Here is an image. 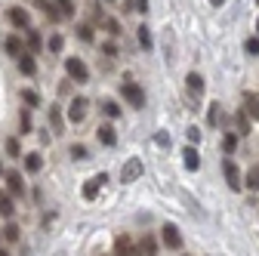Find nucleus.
<instances>
[{
	"instance_id": "nucleus-1",
	"label": "nucleus",
	"mask_w": 259,
	"mask_h": 256,
	"mask_svg": "<svg viewBox=\"0 0 259 256\" xmlns=\"http://www.w3.org/2000/svg\"><path fill=\"white\" fill-rule=\"evenodd\" d=\"M120 96L130 102V108H145V90L139 83H133V80L120 83Z\"/></svg>"
},
{
	"instance_id": "nucleus-2",
	"label": "nucleus",
	"mask_w": 259,
	"mask_h": 256,
	"mask_svg": "<svg viewBox=\"0 0 259 256\" xmlns=\"http://www.w3.org/2000/svg\"><path fill=\"white\" fill-rule=\"evenodd\" d=\"M65 71H68V77H71L74 83H87V80H90V68L83 65V59H77V56L65 59Z\"/></svg>"
},
{
	"instance_id": "nucleus-3",
	"label": "nucleus",
	"mask_w": 259,
	"mask_h": 256,
	"mask_svg": "<svg viewBox=\"0 0 259 256\" xmlns=\"http://www.w3.org/2000/svg\"><path fill=\"white\" fill-rule=\"evenodd\" d=\"M222 173H225V182H229L232 191L244 188V176H241V170H238V164L232 161V157H225V161H222Z\"/></svg>"
},
{
	"instance_id": "nucleus-4",
	"label": "nucleus",
	"mask_w": 259,
	"mask_h": 256,
	"mask_svg": "<svg viewBox=\"0 0 259 256\" xmlns=\"http://www.w3.org/2000/svg\"><path fill=\"white\" fill-rule=\"evenodd\" d=\"M108 182V176L105 173H99V176H93V179H87L83 182V188H80V195H83V201H93L96 195H99V191H102V185Z\"/></svg>"
},
{
	"instance_id": "nucleus-5",
	"label": "nucleus",
	"mask_w": 259,
	"mask_h": 256,
	"mask_svg": "<svg viewBox=\"0 0 259 256\" xmlns=\"http://www.w3.org/2000/svg\"><path fill=\"white\" fill-rule=\"evenodd\" d=\"M114 256H139L133 238H130V235H117L114 238Z\"/></svg>"
},
{
	"instance_id": "nucleus-6",
	"label": "nucleus",
	"mask_w": 259,
	"mask_h": 256,
	"mask_svg": "<svg viewBox=\"0 0 259 256\" xmlns=\"http://www.w3.org/2000/svg\"><path fill=\"white\" fill-rule=\"evenodd\" d=\"M87 108H90V102L83 99V96H74V99H71V108H68V120H71V123H80V120L87 117Z\"/></svg>"
},
{
	"instance_id": "nucleus-7",
	"label": "nucleus",
	"mask_w": 259,
	"mask_h": 256,
	"mask_svg": "<svg viewBox=\"0 0 259 256\" xmlns=\"http://www.w3.org/2000/svg\"><path fill=\"white\" fill-rule=\"evenodd\" d=\"M7 16H10V22H13L19 31H28V28H31V13H28V10H22V7H10Z\"/></svg>"
},
{
	"instance_id": "nucleus-8",
	"label": "nucleus",
	"mask_w": 259,
	"mask_h": 256,
	"mask_svg": "<svg viewBox=\"0 0 259 256\" xmlns=\"http://www.w3.org/2000/svg\"><path fill=\"white\" fill-rule=\"evenodd\" d=\"M142 161H139V157H130V161H126V167L120 170V182H133V179H139L142 176Z\"/></svg>"
},
{
	"instance_id": "nucleus-9",
	"label": "nucleus",
	"mask_w": 259,
	"mask_h": 256,
	"mask_svg": "<svg viewBox=\"0 0 259 256\" xmlns=\"http://www.w3.org/2000/svg\"><path fill=\"white\" fill-rule=\"evenodd\" d=\"M160 238H164V244H167L170 250H182V235H179L176 226H170V222H167L164 229H160Z\"/></svg>"
},
{
	"instance_id": "nucleus-10",
	"label": "nucleus",
	"mask_w": 259,
	"mask_h": 256,
	"mask_svg": "<svg viewBox=\"0 0 259 256\" xmlns=\"http://www.w3.org/2000/svg\"><path fill=\"white\" fill-rule=\"evenodd\" d=\"M19 71H22L25 77L37 74V62H34V53H31V50H25V53L19 56Z\"/></svg>"
},
{
	"instance_id": "nucleus-11",
	"label": "nucleus",
	"mask_w": 259,
	"mask_h": 256,
	"mask_svg": "<svg viewBox=\"0 0 259 256\" xmlns=\"http://www.w3.org/2000/svg\"><path fill=\"white\" fill-rule=\"evenodd\" d=\"M34 4H37V10H40L50 22H59V19H62V10H59L56 0H34Z\"/></svg>"
},
{
	"instance_id": "nucleus-12",
	"label": "nucleus",
	"mask_w": 259,
	"mask_h": 256,
	"mask_svg": "<svg viewBox=\"0 0 259 256\" xmlns=\"http://www.w3.org/2000/svg\"><path fill=\"white\" fill-rule=\"evenodd\" d=\"M185 83H188V93H191V99H201V96H204V77H201L198 71H191V74L185 77Z\"/></svg>"
},
{
	"instance_id": "nucleus-13",
	"label": "nucleus",
	"mask_w": 259,
	"mask_h": 256,
	"mask_svg": "<svg viewBox=\"0 0 259 256\" xmlns=\"http://www.w3.org/2000/svg\"><path fill=\"white\" fill-rule=\"evenodd\" d=\"M4 179H7V191H10V195H22V191H25V182H22L19 170H10Z\"/></svg>"
},
{
	"instance_id": "nucleus-14",
	"label": "nucleus",
	"mask_w": 259,
	"mask_h": 256,
	"mask_svg": "<svg viewBox=\"0 0 259 256\" xmlns=\"http://www.w3.org/2000/svg\"><path fill=\"white\" fill-rule=\"evenodd\" d=\"M4 50L13 56V59H19L22 53H25V44H22V34H10L7 40H4Z\"/></svg>"
},
{
	"instance_id": "nucleus-15",
	"label": "nucleus",
	"mask_w": 259,
	"mask_h": 256,
	"mask_svg": "<svg viewBox=\"0 0 259 256\" xmlns=\"http://www.w3.org/2000/svg\"><path fill=\"white\" fill-rule=\"evenodd\" d=\"M25 44H28V50H31V53H40V50H44V37H40V31H37V28H28V31H25Z\"/></svg>"
},
{
	"instance_id": "nucleus-16",
	"label": "nucleus",
	"mask_w": 259,
	"mask_h": 256,
	"mask_svg": "<svg viewBox=\"0 0 259 256\" xmlns=\"http://www.w3.org/2000/svg\"><path fill=\"white\" fill-rule=\"evenodd\" d=\"M244 111L250 114V120H259V96L256 93H244Z\"/></svg>"
},
{
	"instance_id": "nucleus-17",
	"label": "nucleus",
	"mask_w": 259,
	"mask_h": 256,
	"mask_svg": "<svg viewBox=\"0 0 259 256\" xmlns=\"http://www.w3.org/2000/svg\"><path fill=\"white\" fill-rule=\"evenodd\" d=\"M96 133H99V142H102V145H108V148L117 145V133H114V126H111V123H102Z\"/></svg>"
},
{
	"instance_id": "nucleus-18",
	"label": "nucleus",
	"mask_w": 259,
	"mask_h": 256,
	"mask_svg": "<svg viewBox=\"0 0 259 256\" xmlns=\"http://www.w3.org/2000/svg\"><path fill=\"white\" fill-rule=\"evenodd\" d=\"M40 167H44L40 151H28V154H25V170H28V173H40Z\"/></svg>"
},
{
	"instance_id": "nucleus-19",
	"label": "nucleus",
	"mask_w": 259,
	"mask_h": 256,
	"mask_svg": "<svg viewBox=\"0 0 259 256\" xmlns=\"http://www.w3.org/2000/svg\"><path fill=\"white\" fill-rule=\"evenodd\" d=\"M182 157H185V170H201V154H198V148H185L182 151Z\"/></svg>"
},
{
	"instance_id": "nucleus-20",
	"label": "nucleus",
	"mask_w": 259,
	"mask_h": 256,
	"mask_svg": "<svg viewBox=\"0 0 259 256\" xmlns=\"http://www.w3.org/2000/svg\"><path fill=\"white\" fill-rule=\"evenodd\" d=\"M235 123H238V130H235L238 136H250V130H253V126H250V114H247L244 108L235 114Z\"/></svg>"
},
{
	"instance_id": "nucleus-21",
	"label": "nucleus",
	"mask_w": 259,
	"mask_h": 256,
	"mask_svg": "<svg viewBox=\"0 0 259 256\" xmlns=\"http://www.w3.org/2000/svg\"><path fill=\"white\" fill-rule=\"evenodd\" d=\"M47 114H50V126H53V133H62V130H65V120H62V111H59V105L47 108Z\"/></svg>"
},
{
	"instance_id": "nucleus-22",
	"label": "nucleus",
	"mask_w": 259,
	"mask_h": 256,
	"mask_svg": "<svg viewBox=\"0 0 259 256\" xmlns=\"http://www.w3.org/2000/svg\"><path fill=\"white\" fill-rule=\"evenodd\" d=\"M19 130H22V136H28L31 130H34V120H31V108H22V111H19Z\"/></svg>"
},
{
	"instance_id": "nucleus-23",
	"label": "nucleus",
	"mask_w": 259,
	"mask_h": 256,
	"mask_svg": "<svg viewBox=\"0 0 259 256\" xmlns=\"http://www.w3.org/2000/svg\"><path fill=\"white\" fill-rule=\"evenodd\" d=\"M139 256H157V241H154L151 235L142 238V244H139Z\"/></svg>"
},
{
	"instance_id": "nucleus-24",
	"label": "nucleus",
	"mask_w": 259,
	"mask_h": 256,
	"mask_svg": "<svg viewBox=\"0 0 259 256\" xmlns=\"http://www.w3.org/2000/svg\"><path fill=\"white\" fill-rule=\"evenodd\" d=\"M219 120H222V105H219V102H210V105H207V123L216 126Z\"/></svg>"
},
{
	"instance_id": "nucleus-25",
	"label": "nucleus",
	"mask_w": 259,
	"mask_h": 256,
	"mask_svg": "<svg viewBox=\"0 0 259 256\" xmlns=\"http://www.w3.org/2000/svg\"><path fill=\"white\" fill-rule=\"evenodd\" d=\"M13 210H16V207H13L10 191H0V216H7V219H10V216H13Z\"/></svg>"
},
{
	"instance_id": "nucleus-26",
	"label": "nucleus",
	"mask_w": 259,
	"mask_h": 256,
	"mask_svg": "<svg viewBox=\"0 0 259 256\" xmlns=\"http://www.w3.org/2000/svg\"><path fill=\"white\" fill-rule=\"evenodd\" d=\"M0 232H4V241H13V244L22 238V232H19V226H16V222H7V226L0 229Z\"/></svg>"
},
{
	"instance_id": "nucleus-27",
	"label": "nucleus",
	"mask_w": 259,
	"mask_h": 256,
	"mask_svg": "<svg viewBox=\"0 0 259 256\" xmlns=\"http://www.w3.org/2000/svg\"><path fill=\"white\" fill-rule=\"evenodd\" d=\"M244 185H247L250 191H259V167H250V170H247V179H244Z\"/></svg>"
},
{
	"instance_id": "nucleus-28",
	"label": "nucleus",
	"mask_w": 259,
	"mask_h": 256,
	"mask_svg": "<svg viewBox=\"0 0 259 256\" xmlns=\"http://www.w3.org/2000/svg\"><path fill=\"white\" fill-rule=\"evenodd\" d=\"M22 102H25L28 108H37V105H40V96H37L34 90H22Z\"/></svg>"
},
{
	"instance_id": "nucleus-29",
	"label": "nucleus",
	"mask_w": 259,
	"mask_h": 256,
	"mask_svg": "<svg viewBox=\"0 0 259 256\" xmlns=\"http://www.w3.org/2000/svg\"><path fill=\"white\" fill-rule=\"evenodd\" d=\"M136 34H139V47H142V50H151V47H154V44H151V31H148L145 25H139Z\"/></svg>"
},
{
	"instance_id": "nucleus-30",
	"label": "nucleus",
	"mask_w": 259,
	"mask_h": 256,
	"mask_svg": "<svg viewBox=\"0 0 259 256\" xmlns=\"http://www.w3.org/2000/svg\"><path fill=\"white\" fill-rule=\"evenodd\" d=\"M235 148H238V133H229V136L222 139V151H225V154H232Z\"/></svg>"
},
{
	"instance_id": "nucleus-31",
	"label": "nucleus",
	"mask_w": 259,
	"mask_h": 256,
	"mask_svg": "<svg viewBox=\"0 0 259 256\" xmlns=\"http://www.w3.org/2000/svg\"><path fill=\"white\" fill-rule=\"evenodd\" d=\"M7 154L10 157H22V142L13 136V139H7Z\"/></svg>"
},
{
	"instance_id": "nucleus-32",
	"label": "nucleus",
	"mask_w": 259,
	"mask_h": 256,
	"mask_svg": "<svg viewBox=\"0 0 259 256\" xmlns=\"http://www.w3.org/2000/svg\"><path fill=\"white\" fill-rule=\"evenodd\" d=\"M77 37L83 44H93V25H77Z\"/></svg>"
},
{
	"instance_id": "nucleus-33",
	"label": "nucleus",
	"mask_w": 259,
	"mask_h": 256,
	"mask_svg": "<svg viewBox=\"0 0 259 256\" xmlns=\"http://www.w3.org/2000/svg\"><path fill=\"white\" fill-rule=\"evenodd\" d=\"M99 25H102V28H105V31H108V34H114V37H117V34H120V25H117V22H114V19H108V16H105V19H102V22H99Z\"/></svg>"
},
{
	"instance_id": "nucleus-34",
	"label": "nucleus",
	"mask_w": 259,
	"mask_h": 256,
	"mask_svg": "<svg viewBox=\"0 0 259 256\" xmlns=\"http://www.w3.org/2000/svg\"><path fill=\"white\" fill-rule=\"evenodd\" d=\"M59 4V10H62V16H74L77 10H74V0H56Z\"/></svg>"
},
{
	"instance_id": "nucleus-35",
	"label": "nucleus",
	"mask_w": 259,
	"mask_h": 256,
	"mask_svg": "<svg viewBox=\"0 0 259 256\" xmlns=\"http://www.w3.org/2000/svg\"><path fill=\"white\" fill-rule=\"evenodd\" d=\"M244 50H247L250 56H259V37H247V40H244Z\"/></svg>"
},
{
	"instance_id": "nucleus-36",
	"label": "nucleus",
	"mask_w": 259,
	"mask_h": 256,
	"mask_svg": "<svg viewBox=\"0 0 259 256\" xmlns=\"http://www.w3.org/2000/svg\"><path fill=\"white\" fill-rule=\"evenodd\" d=\"M62 47H65L62 34H53V37H50V53H62Z\"/></svg>"
},
{
	"instance_id": "nucleus-37",
	"label": "nucleus",
	"mask_w": 259,
	"mask_h": 256,
	"mask_svg": "<svg viewBox=\"0 0 259 256\" xmlns=\"http://www.w3.org/2000/svg\"><path fill=\"white\" fill-rule=\"evenodd\" d=\"M102 111H105L108 117H120V105H117V102H105V105H102Z\"/></svg>"
},
{
	"instance_id": "nucleus-38",
	"label": "nucleus",
	"mask_w": 259,
	"mask_h": 256,
	"mask_svg": "<svg viewBox=\"0 0 259 256\" xmlns=\"http://www.w3.org/2000/svg\"><path fill=\"white\" fill-rule=\"evenodd\" d=\"M71 157H74V161H83V157H87V148H83V145H71Z\"/></svg>"
},
{
	"instance_id": "nucleus-39",
	"label": "nucleus",
	"mask_w": 259,
	"mask_h": 256,
	"mask_svg": "<svg viewBox=\"0 0 259 256\" xmlns=\"http://www.w3.org/2000/svg\"><path fill=\"white\" fill-rule=\"evenodd\" d=\"M188 139H191L194 145H198V142H201V130H198V126H188Z\"/></svg>"
},
{
	"instance_id": "nucleus-40",
	"label": "nucleus",
	"mask_w": 259,
	"mask_h": 256,
	"mask_svg": "<svg viewBox=\"0 0 259 256\" xmlns=\"http://www.w3.org/2000/svg\"><path fill=\"white\" fill-rule=\"evenodd\" d=\"M136 13H148V0H136Z\"/></svg>"
},
{
	"instance_id": "nucleus-41",
	"label": "nucleus",
	"mask_w": 259,
	"mask_h": 256,
	"mask_svg": "<svg viewBox=\"0 0 259 256\" xmlns=\"http://www.w3.org/2000/svg\"><path fill=\"white\" fill-rule=\"evenodd\" d=\"M102 50H105V53H108V56H117V47H114V44H105V47H102Z\"/></svg>"
},
{
	"instance_id": "nucleus-42",
	"label": "nucleus",
	"mask_w": 259,
	"mask_h": 256,
	"mask_svg": "<svg viewBox=\"0 0 259 256\" xmlns=\"http://www.w3.org/2000/svg\"><path fill=\"white\" fill-rule=\"evenodd\" d=\"M210 4H213V7H222V4H225V0H210Z\"/></svg>"
},
{
	"instance_id": "nucleus-43",
	"label": "nucleus",
	"mask_w": 259,
	"mask_h": 256,
	"mask_svg": "<svg viewBox=\"0 0 259 256\" xmlns=\"http://www.w3.org/2000/svg\"><path fill=\"white\" fill-rule=\"evenodd\" d=\"M4 176H7V173H4V164H0V179H4Z\"/></svg>"
},
{
	"instance_id": "nucleus-44",
	"label": "nucleus",
	"mask_w": 259,
	"mask_h": 256,
	"mask_svg": "<svg viewBox=\"0 0 259 256\" xmlns=\"http://www.w3.org/2000/svg\"><path fill=\"white\" fill-rule=\"evenodd\" d=\"M0 256H10V253H7V250H4V247H0Z\"/></svg>"
},
{
	"instance_id": "nucleus-45",
	"label": "nucleus",
	"mask_w": 259,
	"mask_h": 256,
	"mask_svg": "<svg viewBox=\"0 0 259 256\" xmlns=\"http://www.w3.org/2000/svg\"><path fill=\"white\" fill-rule=\"evenodd\" d=\"M256 37H259V19H256Z\"/></svg>"
},
{
	"instance_id": "nucleus-46",
	"label": "nucleus",
	"mask_w": 259,
	"mask_h": 256,
	"mask_svg": "<svg viewBox=\"0 0 259 256\" xmlns=\"http://www.w3.org/2000/svg\"><path fill=\"white\" fill-rule=\"evenodd\" d=\"M105 4H117V0H105Z\"/></svg>"
},
{
	"instance_id": "nucleus-47",
	"label": "nucleus",
	"mask_w": 259,
	"mask_h": 256,
	"mask_svg": "<svg viewBox=\"0 0 259 256\" xmlns=\"http://www.w3.org/2000/svg\"><path fill=\"white\" fill-rule=\"evenodd\" d=\"M0 241H4V232H0Z\"/></svg>"
}]
</instances>
